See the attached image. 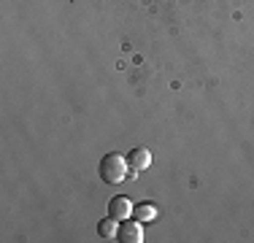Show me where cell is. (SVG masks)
Instances as JSON below:
<instances>
[{
  "label": "cell",
  "instance_id": "obj_1",
  "mask_svg": "<svg viewBox=\"0 0 254 243\" xmlns=\"http://www.w3.org/2000/svg\"><path fill=\"white\" fill-rule=\"evenodd\" d=\"M127 170H130V162L122 154H117V151H111V154H106L100 160V179L106 184H122Z\"/></svg>",
  "mask_w": 254,
  "mask_h": 243
},
{
  "label": "cell",
  "instance_id": "obj_2",
  "mask_svg": "<svg viewBox=\"0 0 254 243\" xmlns=\"http://www.w3.org/2000/svg\"><path fill=\"white\" fill-rule=\"evenodd\" d=\"M117 241L122 243H141L143 241V227L138 219H125L119 224V233H117Z\"/></svg>",
  "mask_w": 254,
  "mask_h": 243
},
{
  "label": "cell",
  "instance_id": "obj_3",
  "mask_svg": "<svg viewBox=\"0 0 254 243\" xmlns=\"http://www.w3.org/2000/svg\"><path fill=\"white\" fill-rule=\"evenodd\" d=\"M108 216H114L117 222H125V219L132 216V203L125 197V194H117V197L108 200Z\"/></svg>",
  "mask_w": 254,
  "mask_h": 243
},
{
  "label": "cell",
  "instance_id": "obj_4",
  "mask_svg": "<svg viewBox=\"0 0 254 243\" xmlns=\"http://www.w3.org/2000/svg\"><path fill=\"white\" fill-rule=\"evenodd\" d=\"M127 162H130L132 173H141V170H146L149 165H152V154H149V149L138 146V149H132L130 154H127Z\"/></svg>",
  "mask_w": 254,
  "mask_h": 243
},
{
  "label": "cell",
  "instance_id": "obj_5",
  "mask_svg": "<svg viewBox=\"0 0 254 243\" xmlns=\"http://www.w3.org/2000/svg\"><path fill=\"white\" fill-rule=\"evenodd\" d=\"M132 216H135L138 222H154V219H157V211H154V205L141 203V205H132Z\"/></svg>",
  "mask_w": 254,
  "mask_h": 243
},
{
  "label": "cell",
  "instance_id": "obj_6",
  "mask_svg": "<svg viewBox=\"0 0 254 243\" xmlns=\"http://www.w3.org/2000/svg\"><path fill=\"white\" fill-rule=\"evenodd\" d=\"M98 233L103 235V238H117V233H119V224H117V219H114V216L103 219V222L98 224Z\"/></svg>",
  "mask_w": 254,
  "mask_h": 243
}]
</instances>
